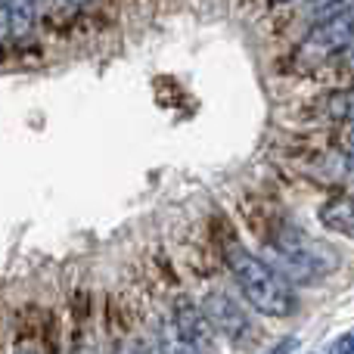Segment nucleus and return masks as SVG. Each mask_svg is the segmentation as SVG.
I'll list each match as a JSON object with an SVG mask.
<instances>
[{
  "mask_svg": "<svg viewBox=\"0 0 354 354\" xmlns=\"http://www.w3.org/2000/svg\"><path fill=\"white\" fill-rule=\"evenodd\" d=\"M227 264H230L233 277H236L243 295L255 311L268 314V317H286L295 308V295L289 283L270 268L264 258L252 255L243 245H230L227 249Z\"/></svg>",
  "mask_w": 354,
  "mask_h": 354,
  "instance_id": "nucleus-1",
  "label": "nucleus"
},
{
  "mask_svg": "<svg viewBox=\"0 0 354 354\" xmlns=\"http://www.w3.org/2000/svg\"><path fill=\"white\" fill-rule=\"evenodd\" d=\"M354 41V6H345L336 16L320 19L301 44V53L311 59H326L336 50H345Z\"/></svg>",
  "mask_w": 354,
  "mask_h": 354,
  "instance_id": "nucleus-2",
  "label": "nucleus"
},
{
  "mask_svg": "<svg viewBox=\"0 0 354 354\" xmlns=\"http://www.w3.org/2000/svg\"><path fill=\"white\" fill-rule=\"evenodd\" d=\"M174 333L180 339H187L189 345H196L202 354L214 348V326L208 324L202 308L193 299H187V295H180L174 301Z\"/></svg>",
  "mask_w": 354,
  "mask_h": 354,
  "instance_id": "nucleus-3",
  "label": "nucleus"
},
{
  "mask_svg": "<svg viewBox=\"0 0 354 354\" xmlns=\"http://www.w3.org/2000/svg\"><path fill=\"white\" fill-rule=\"evenodd\" d=\"M199 308H202V314L208 317V324H212L214 330L221 333V336H227V339H243L245 330H249V317H245V311L230 299V295H224V292H208L205 299H202Z\"/></svg>",
  "mask_w": 354,
  "mask_h": 354,
  "instance_id": "nucleus-4",
  "label": "nucleus"
},
{
  "mask_svg": "<svg viewBox=\"0 0 354 354\" xmlns=\"http://www.w3.org/2000/svg\"><path fill=\"white\" fill-rule=\"evenodd\" d=\"M320 224L330 233L354 239V193H342L320 208Z\"/></svg>",
  "mask_w": 354,
  "mask_h": 354,
  "instance_id": "nucleus-5",
  "label": "nucleus"
},
{
  "mask_svg": "<svg viewBox=\"0 0 354 354\" xmlns=\"http://www.w3.org/2000/svg\"><path fill=\"white\" fill-rule=\"evenodd\" d=\"M35 12H37V0H6V22H10L12 37H28L35 28Z\"/></svg>",
  "mask_w": 354,
  "mask_h": 354,
  "instance_id": "nucleus-6",
  "label": "nucleus"
},
{
  "mask_svg": "<svg viewBox=\"0 0 354 354\" xmlns=\"http://www.w3.org/2000/svg\"><path fill=\"white\" fill-rule=\"evenodd\" d=\"M326 112L339 122H351L354 124V87L351 91H336L326 100Z\"/></svg>",
  "mask_w": 354,
  "mask_h": 354,
  "instance_id": "nucleus-7",
  "label": "nucleus"
},
{
  "mask_svg": "<svg viewBox=\"0 0 354 354\" xmlns=\"http://www.w3.org/2000/svg\"><path fill=\"white\" fill-rule=\"evenodd\" d=\"M345 6H354V0H308V16L320 22V19H326V16H336Z\"/></svg>",
  "mask_w": 354,
  "mask_h": 354,
  "instance_id": "nucleus-8",
  "label": "nucleus"
},
{
  "mask_svg": "<svg viewBox=\"0 0 354 354\" xmlns=\"http://www.w3.org/2000/svg\"><path fill=\"white\" fill-rule=\"evenodd\" d=\"M168 354H202V351L196 348V345H189L187 339H180V336L174 333V336L168 339Z\"/></svg>",
  "mask_w": 354,
  "mask_h": 354,
  "instance_id": "nucleus-9",
  "label": "nucleus"
},
{
  "mask_svg": "<svg viewBox=\"0 0 354 354\" xmlns=\"http://www.w3.org/2000/svg\"><path fill=\"white\" fill-rule=\"evenodd\" d=\"M295 348H299V339H295V336H286V339H280L277 345H270V348L264 351V354H292Z\"/></svg>",
  "mask_w": 354,
  "mask_h": 354,
  "instance_id": "nucleus-10",
  "label": "nucleus"
},
{
  "mask_svg": "<svg viewBox=\"0 0 354 354\" xmlns=\"http://www.w3.org/2000/svg\"><path fill=\"white\" fill-rule=\"evenodd\" d=\"M330 354H354V336L348 333V336H342L339 342H333Z\"/></svg>",
  "mask_w": 354,
  "mask_h": 354,
  "instance_id": "nucleus-11",
  "label": "nucleus"
},
{
  "mask_svg": "<svg viewBox=\"0 0 354 354\" xmlns=\"http://www.w3.org/2000/svg\"><path fill=\"white\" fill-rule=\"evenodd\" d=\"M72 354H100V351L93 348V345H78V348H75Z\"/></svg>",
  "mask_w": 354,
  "mask_h": 354,
  "instance_id": "nucleus-12",
  "label": "nucleus"
},
{
  "mask_svg": "<svg viewBox=\"0 0 354 354\" xmlns=\"http://www.w3.org/2000/svg\"><path fill=\"white\" fill-rule=\"evenodd\" d=\"M16 354H37V351L31 348V345H19V348H16Z\"/></svg>",
  "mask_w": 354,
  "mask_h": 354,
  "instance_id": "nucleus-13",
  "label": "nucleus"
},
{
  "mask_svg": "<svg viewBox=\"0 0 354 354\" xmlns=\"http://www.w3.org/2000/svg\"><path fill=\"white\" fill-rule=\"evenodd\" d=\"M6 19V0H0V22Z\"/></svg>",
  "mask_w": 354,
  "mask_h": 354,
  "instance_id": "nucleus-14",
  "label": "nucleus"
},
{
  "mask_svg": "<svg viewBox=\"0 0 354 354\" xmlns=\"http://www.w3.org/2000/svg\"><path fill=\"white\" fill-rule=\"evenodd\" d=\"M66 3H68V6H84L87 0H66Z\"/></svg>",
  "mask_w": 354,
  "mask_h": 354,
  "instance_id": "nucleus-15",
  "label": "nucleus"
},
{
  "mask_svg": "<svg viewBox=\"0 0 354 354\" xmlns=\"http://www.w3.org/2000/svg\"><path fill=\"white\" fill-rule=\"evenodd\" d=\"M348 147L354 149V131H351V134H348Z\"/></svg>",
  "mask_w": 354,
  "mask_h": 354,
  "instance_id": "nucleus-16",
  "label": "nucleus"
},
{
  "mask_svg": "<svg viewBox=\"0 0 354 354\" xmlns=\"http://www.w3.org/2000/svg\"><path fill=\"white\" fill-rule=\"evenodd\" d=\"M348 47H351V62H354V41H351V44H348Z\"/></svg>",
  "mask_w": 354,
  "mask_h": 354,
  "instance_id": "nucleus-17",
  "label": "nucleus"
},
{
  "mask_svg": "<svg viewBox=\"0 0 354 354\" xmlns=\"http://www.w3.org/2000/svg\"><path fill=\"white\" fill-rule=\"evenodd\" d=\"M274 3H289V0H274Z\"/></svg>",
  "mask_w": 354,
  "mask_h": 354,
  "instance_id": "nucleus-18",
  "label": "nucleus"
}]
</instances>
